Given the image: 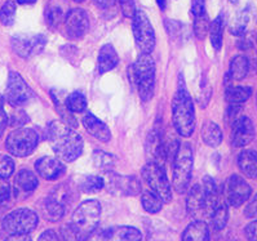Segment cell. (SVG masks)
<instances>
[{"mask_svg":"<svg viewBox=\"0 0 257 241\" xmlns=\"http://www.w3.org/2000/svg\"><path fill=\"white\" fill-rule=\"evenodd\" d=\"M47 138L60 160L71 163L83 154V139L80 134L61 121L48 124Z\"/></svg>","mask_w":257,"mask_h":241,"instance_id":"cell-1","label":"cell"},{"mask_svg":"<svg viewBox=\"0 0 257 241\" xmlns=\"http://www.w3.org/2000/svg\"><path fill=\"white\" fill-rule=\"evenodd\" d=\"M173 127L180 136L188 138L195 130V112L193 100L182 76H180L177 91L172 101Z\"/></svg>","mask_w":257,"mask_h":241,"instance_id":"cell-2","label":"cell"},{"mask_svg":"<svg viewBox=\"0 0 257 241\" xmlns=\"http://www.w3.org/2000/svg\"><path fill=\"white\" fill-rule=\"evenodd\" d=\"M100 217V202L97 200H87V201H83L75 209L70 224L74 227L80 241H87L97 229Z\"/></svg>","mask_w":257,"mask_h":241,"instance_id":"cell-3","label":"cell"},{"mask_svg":"<svg viewBox=\"0 0 257 241\" xmlns=\"http://www.w3.org/2000/svg\"><path fill=\"white\" fill-rule=\"evenodd\" d=\"M132 78L137 85L140 97L148 102L154 96L155 89V64L150 55H141L132 66Z\"/></svg>","mask_w":257,"mask_h":241,"instance_id":"cell-4","label":"cell"},{"mask_svg":"<svg viewBox=\"0 0 257 241\" xmlns=\"http://www.w3.org/2000/svg\"><path fill=\"white\" fill-rule=\"evenodd\" d=\"M173 177L172 184L177 193H184L188 190L193 170V150L188 143L180 145L172 163Z\"/></svg>","mask_w":257,"mask_h":241,"instance_id":"cell-5","label":"cell"},{"mask_svg":"<svg viewBox=\"0 0 257 241\" xmlns=\"http://www.w3.org/2000/svg\"><path fill=\"white\" fill-rule=\"evenodd\" d=\"M141 175L153 193H155L163 202H171L172 192L170 181L164 172V166L149 161L141 170Z\"/></svg>","mask_w":257,"mask_h":241,"instance_id":"cell-6","label":"cell"},{"mask_svg":"<svg viewBox=\"0 0 257 241\" xmlns=\"http://www.w3.org/2000/svg\"><path fill=\"white\" fill-rule=\"evenodd\" d=\"M38 134L29 128H17L8 134L6 139V148L11 155L17 157L29 156L37 148Z\"/></svg>","mask_w":257,"mask_h":241,"instance_id":"cell-7","label":"cell"},{"mask_svg":"<svg viewBox=\"0 0 257 241\" xmlns=\"http://www.w3.org/2000/svg\"><path fill=\"white\" fill-rule=\"evenodd\" d=\"M134 20V35L135 42L141 52V55H150L155 47V31L149 20L148 15L144 11L136 10Z\"/></svg>","mask_w":257,"mask_h":241,"instance_id":"cell-8","label":"cell"},{"mask_svg":"<svg viewBox=\"0 0 257 241\" xmlns=\"http://www.w3.org/2000/svg\"><path fill=\"white\" fill-rule=\"evenodd\" d=\"M39 217L31 209H16L11 211L3 219V228L8 233H30L31 231L37 228Z\"/></svg>","mask_w":257,"mask_h":241,"instance_id":"cell-9","label":"cell"},{"mask_svg":"<svg viewBox=\"0 0 257 241\" xmlns=\"http://www.w3.org/2000/svg\"><path fill=\"white\" fill-rule=\"evenodd\" d=\"M251 186L238 174H233L227 178L224 191H222V196L226 204L233 208H239L244 202H247L251 197Z\"/></svg>","mask_w":257,"mask_h":241,"instance_id":"cell-10","label":"cell"},{"mask_svg":"<svg viewBox=\"0 0 257 241\" xmlns=\"http://www.w3.org/2000/svg\"><path fill=\"white\" fill-rule=\"evenodd\" d=\"M33 98L34 92L21 78V75L11 71L6 89V100L8 101V103L13 107H21L28 105Z\"/></svg>","mask_w":257,"mask_h":241,"instance_id":"cell-11","label":"cell"},{"mask_svg":"<svg viewBox=\"0 0 257 241\" xmlns=\"http://www.w3.org/2000/svg\"><path fill=\"white\" fill-rule=\"evenodd\" d=\"M13 51L22 58H30L35 55H39L47 44V39L44 35H25L19 34L15 35L11 40Z\"/></svg>","mask_w":257,"mask_h":241,"instance_id":"cell-12","label":"cell"},{"mask_svg":"<svg viewBox=\"0 0 257 241\" xmlns=\"http://www.w3.org/2000/svg\"><path fill=\"white\" fill-rule=\"evenodd\" d=\"M65 30L70 39H82L89 29V19L84 10H70L65 20Z\"/></svg>","mask_w":257,"mask_h":241,"instance_id":"cell-13","label":"cell"},{"mask_svg":"<svg viewBox=\"0 0 257 241\" xmlns=\"http://www.w3.org/2000/svg\"><path fill=\"white\" fill-rule=\"evenodd\" d=\"M254 138V125L247 116H240L233 124L231 130V145L234 147H244Z\"/></svg>","mask_w":257,"mask_h":241,"instance_id":"cell-14","label":"cell"},{"mask_svg":"<svg viewBox=\"0 0 257 241\" xmlns=\"http://www.w3.org/2000/svg\"><path fill=\"white\" fill-rule=\"evenodd\" d=\"M35 170L40 177L47 181H55L65 174L66 166L62 163V160L57 157L44 156L40 157L35 163Z\"/></svg>","mask_w":257,"mask_h":241,"instance_id":"cell-15","label":"cell"},{"mask_svg":"<svg viewBox=\"0 0 257 241\" xmlns=\"http://www.w3.org/2000/svg\"><path fill=\"white\" fill-rule=\"evenodd\" d=\"M100 241H143V233L132 226H115L103 229L98 235Z\"/></svg>","mask_w":257,"mask_h":241,"instance_id":"cell-16","label":"cell"},{"mask_svg":"<svg viewBox=\"0 0 257 241\" xmlns=\"http://www.w3.org/2000/svg\"><path fill=\"white\" fill-rule=\"evenodd\" d=\"M39 181H38L37 174L30 172L29 169H22L17 173L15 178V197L16 199H25L29 195L37 190Z\"/></svg>","mask_w":257,"mask_h":241,"instance_id":"cell-17","label":"cell"},{"mask_svg":"<svg viewBox=\"0 0 257 241\" xmlns=\"http://www.w3.org/2000/svg\"><path fill=\"white\" fill-rule=\"evenodd\" d=\"M186 209L189 215L193 218H202V215H206V195L202 184H195L191 187L186 199Z\"/></svg>","mask_w":257,"mask_h":241,"instance_id":"cell-18","label":"cell"},{"mask_svg":"<svg viewBox=\"0 0 257 241\" xmlns=\"http://www.w3.org/2000/svg\"><path fill=\"white\" fill-rule=\"evenodd\" d=\"M69 6L65 0H49L46 7V21L51 28H58L65 22L69 13Z\"/></svg>","mask_w":257,"mask_h":241,"instance_id":"cell-19","label":"cell"},{"mask_svg":"<svg viewBox=\"0 0 257 241\" xmlns=\"http://www.w3.org/2000/svg\"><path fill=\"white\" fill-rule=\"evenodd\" d=\"M148 152L152 156L153 163L164 166V163L167 161L166 148H164V138L162 137L159 129H153L152 133L149 134Z\"/></svg>","mask_w":257,"mask_h":241,"instance_id":"cell-20","label":"cell"},{"mask_svg":"<svg viewBox=\"0 0 257 241\" xmlns=\"http://www.w3.org/2000/svg\"><path fill=\"white\" fill-rule=\"evenodd\" d=\"M207 217H208L212 228L215 231H221V229L225 228L227 218H229V210H227V204L225 201L224 196L212 205V208L207 213Z\"/></svg>","mask_w":257,"mask_h":241,"instance_id":"cell-21","label":"cell"},{"mask_svg":"<svg viewBox=\"0 0 257 241\" xmlns=\"http://www.w3.org/2000/svg\"><path fill=\"white\" fill-rule=\"evenodd\" d=\"M39 210L43 217L49 222H57L64 217L65 206L64 204L55 197V196H48L43 199L39 204Z\"/></svg>","mask_w":257,"mask_h":241,"instance_id":"cell-22","label":"cell"},{"mask_svg":"<svg viewBox=\"0 0 257 241\" xmlns=\"http://www.w3.org/2000/svg\"><path fill=\"white\" fill-rule=\"evenodd\" d=\"M83 125H84L85 130L94 138L100 139L102 142H109L111 139V132H110L109 127L100 119L96 118L94 115H85L83 118Z\"/></svg>","mask_w":257,"mask_h":241,"instance_id":"cell-23","label":"cell"},{"mask_svg":"<svg viewBox=\"0 0 257 241\" xmlns=\"http://www.w3.org/2000/svg\"><path fill=\"white\" fill-rule=\"evenodd\" d=\"M238 166L245 177L257 179V151H242L238 156Z\"/></svg>","mask_w":257,"mask_h":241,"instance_id":"cell-24","label":"cell"},{"mask_svg":"<svg viewBox=\"0 0 257 241\" xmlns=\"http://www.w3.org/2000/svg\"><path fill=\"white\" fill-rule=\"evenodd\" d=\"M119 58L118 53L114 49L111 44H105L102 48L100 49L98 53V61H97V67L101 74L109 73L115 66L118 65Z\"/></svg>","mask_w":257,"mask_h":241,"instance_id":"cell-25","label":"cell"},{"mask_svg":"<svg viewBox=\"0 0 257 241\" xmlns=\"http://www.w3.org/2000/svg\"><path fill=\"white\" fill-rule=\"evenodd\" d=\"M111 186L115 192L121 195L134 196L137 195L141 190V184L135 177H112Z\"/></svg>","mask_w":257,"mask_h":241,"instance_id":"cell-26","label":"cell"},{"mask_svg":"<svg viewBox=\"0 0 257 241\" xmlns=\"http://www.w3.org/2000/svg\"><path fill=\"white\" fill-rule=\"evenodd\" d=\"M182 241H209L208 224L203 220L190 223L182 233Z\"/></svg>","mask_w":257,"mask_h":241,"instance_id":"cell-27","label":"cell"},{"mask_svg":"<svg viewBox=\"0 0 257 241\" xmlns=\"http://www.w3.org/2000/svg\"><path fill=\"white\" fill-rule=\"evenodd\" d=\"M202 138L207 146L209 147H217L222 142V132H221L220 127L213 121L208 120L203 124L202 130H200Z\"/></svg>","mask_w":257,"mask_h":241,"instance_id":"cell-28","label":"cell"},{"mask_svg":"<svg viewBox=\"0 0 257 241\" xmlns=\"http://www.w3.org/2000/svg\"><path fill=\"white\" fill-rule=\"evenodd\" d=\"M252 96V89L249 87H229L225 92L229 106H242Z\"/></svg>","mask_w":257,"mask_h":241,"instance_id":"cell-29","label":"cell"},{"mask_svg":"<svg viewBox=\"0 0 257 241\" xmlns=\"http://www.w3.org/2000/svg\"><path fill=\"white\" fill-rule=\"evenodd\" d=\"M51 96H52V100L55 102V107H56V111L58 112V115L61 116V119L64 120V124H66L67 127H73L75 128L78 125V123L75 121V118L73 116V114L69 111L66 106V101L62 102V93L57 91H52L51 92Z\"/></svg>","mask_w":257,"mask_h":241,"instance_id":"cell-30","label":"cell"},{"mask_svg":"<svg viewBox=\"0 0 257 241\" xmlns=\"http://www.w3.org/2000/svg\"><path fill=\"white\" fill-rule=\"evenodd\" d=\"M248 70H249V64H248L247 57H244V56H236L230 62V79L236 80V82L243 80L247 76Z\"/></svg>","mask_w":257,"mask_h":241,"instance_id":"cell-31","label":"cell"},{"mask_svg":"<svg viewBox=\"0 0 257 241\" xmlns=\"http://www.w3.org/2000/svg\"><path fill=\"white\" fill-rule=\"evenodd\" d=\"M209 40L212 47L216 51H220L222 47V34H224V17L222 15L217 16L212 24L209 25Z\"/></svg>","mask_w":257,"mask_h":241,"instance_id":"cell-32","label":"cell"},{"mask_svg":"<svg viewBox=\"0 0 257 241\" xmlns=\"http://www.w3.org/2000/svg\"><path fill=\"white\" fill-rule=\"evenodd\" d=\"M141 202H143L144 209H145L148 213H152V214L161 211L164 204V202L162 201V200L155 195V193H153L152 191H145V192L141 195Z\"/></svg>","mask_w":257,"mask_h":241,"instance_id":"cell-33","label":"cell"},{"mask_svg":"<svg viewBox=\"0 0 257 241\" xmlns=\"http://www.w3.org/2000/svg\"><path fill=\"white\" fill-rule=\"evenodd\" d=\"M93 161L96 168L101 169L102 172H110L115 165V159L112 155L107 154V152H103L101 150H96L93 154Z\"/></svg>","mask_w":257,"mask_h":241,"instance_id":"cell-34","label":"cell"},{"mask_svg":"<svg viewBox=\"0 0 257 241\" xmlns=\"http://www.w3.org/2000/svg\"><path fill=\"white\" fill-rule=\"evenodd\" d=\"M66 106L71 114L73 112L80 114V112L87 110V100H85L84 94L79 93V92H74V93H71L66 98Z\"/></svg>","mask_w":257,"mask_h":241,"instance_id":"cell-35","label":"cell"},{"mask_svg":"<svg viewBox=\"0 0 257 241\" xmlns=\"http://www.w3.org/2000/svg\"><path fill=\"white\" fill-rule=\"evenodd\" d=\"M103 186H105V182L100 175H88V177L83 178L82 183H80V188L85 193L97 192V191L102 190Z\"/></svg>","mask_w":257,"mask_h":241,"instance_id":"cell-36","label":"cell"},{"mask_svg":"<svg viewBox=\"0 0 257 241\" xmlns=\"http://www.w3.org/2000/svg\"><path fill=\"white\" fill-rule=\"evenodd\" d=\"M209 20L208 16H207V12L203 13V15L197 16V17H194V34L197 35V38L199 39H204L206 35L208 34L209 31Z\"/></svg>","mask_w":257,"mask_h":241,"instance_id":"cell-37","label":"cell"},{"mask_svg":"<svg viewBox=\"0 0 257 241\" xmlns=\"http://www.w3.org/2000/svg\"><path fill=\"white\" fill-rule=\"evenodd\" d=\"M16 19V4L13 2H6L0 8V22L4 26H12Z\"/></svg>","mask_w":257,"mask_h":241,"instance_id":"cell-38","label":"cell"},{"mask_svg":"<svg viewBox=\"0 0 257 241\" xmlns=\"http://www.w3.org/2000/svg\"><path fill=\"white\" fill-rule=\"evenodd\" d=\"M248 21H249V15H248V11L247 10L242 11V12L236 16L233 24H231V28H230L231 34H234V35H236V37L242 35V34L245 31V29H247Z\"/></svg>","mask_w":257,"mask_h":241,"instance_id":"cell-39","label":"cell"},{"mask_svg":"<svg viewBox=\"0 0 257 241\" xmlns=\"http://www.w3.org/2000/svg\"><path fill=\"white\" fill-rule=\"evenodd\" d=\"M15 172V161L8 155H0V178L7 179Z\"/></svg>","mask_w":257,"mask_h":241,"instance_id":"cell-40","label":"cell"},{"mask_svg":"<svg viewBox=\"0 0 257 241\" xmlns=\"http://www.w3.org/2000/svg\"><path fill=\"white\" fill-rule=\"evenodd\" d=\"M166 29L170 34V37L173 39H181L184 35L185 26L184 24H180L177 21H172V20H167L166 21Z\"/></svg>","mask_w":257,"mask_h":241,"instance_id":"cell-41","label":"cell"},{"mask_svg":"<svg viewBox=\"0 0 257 241\" xmlns=\"http://www.w3.org/2000/svg\"><path fill=\"white\" fill-rule=\"evenodd\" d=\"M11 196H12V190L10 183L7 182V179L0 178V208L8 205V202L11 201Z\"/></svg>","mask_w":257,"mask_h":241,"instance_id":"cell-42","label":"cell"},{"mask_svg":"<svg viewBox=\"0 0 257 241\" xmlns=\"http://www.w3.org/2000/svg\"><path fill=\"white\" fill-rule=\"evenodd\" d=\"M119 7H120L121 12L125 17H134L136 12V7H135V0H118Z\"/></svg>","mask_w":257,"mask_h":241,"instance_id":"cell-43","label":"cell"},{"mask_svg":"<svg viewBox=\"0 0 257 241\" xmlns=\"http://www.w3.org/2000/svg\"><path fill=\"white\" fill-rule=\"evenodd\" d=\"M61 236H62V241H80L78 233L70 223L61 228Z\"/></svg>","mask_w":257,"mask_h":241,"instance_id":"cell-44","label":"cell"},{"mask_svg":"<svg viewBox=\"0 0 257 241\" xmlns=\"http://www.w3.org/2000/svg\"><path fill=\"white\" fill-rule=\"evenodd\" d=\"M29 121L28 115H25L21 110H17L16 112H13L12 116H11V125L12 127H20V125H24Z\"/></svg>","mask_w":257,"mask_h":241,"instance_id":"cell-45","label":"cell"},{"mask_svg":"<svg viewBox=\"0 0 257 241\" xmlns=\"http://www.w3.org/2000/svg\"><path fill=\"white\" fill-rule=\"evenodd\" d=\"M244 215L249 219H257V193L253 196V199L248 202L244 209Z\"/></svg>","mask_w":257,"mask_h":241,"instance_id":"cell-46","label":"cell"},{"mask_svg":"<svg viewBox=\"0 0 257 241\" xmlns=\"http://www.w3.org/2000/svg\"><path fill=\"white\" fill-rule=\"evenodd\" d=\"M244 233L248 241H257V219H253L251 223H248L244 229Z\"/></svg>","mask_w":257,"mask_h":241,"instance_id":"cell-47","label":"cell"},{"mask_svg":"<svg viewBox=\"0 0 257 241\" xmlns=\"http://www.w3.org/2000/svg\"><path fill=\"white\" fill-rule=\"evenodd\" d=\"M191 13L194 17L206 13V6H204V0H193L191 4Z\"/></svg>","mask_w":257,"mask_h":241,"instance_id":"cell-48","label":"cell"},{"mask_svg":"<svg viewBox=\"0 0 257 241\" xmlns=\"http://www.w3.org/2000/svg\"><path fill=\"white\" fill-rule=\"evenodd\" d=\"M38 241H60V238L53 229H47L39 236Z\"/></svg>","mask_w":257,"mask_h":241,"instance_id":"cell-49","label":"cell"},{"mask_svg":"<svg viewBox=\"0 0 257 241\" xmlns=\"http://www.w3.org/2000/svg\"><path fill=\"white\" fill-rule=\"evenodd\" d=\"M4 241H33L30 235L28 233H15V235H10Z\"/></svg>","mask_w":257,"mask_h":241,"instance_id":"cell-50","label":"cell"},{"mask_svg":"<svg viewBox=\"0 0 257 241\" xmlns=\"http://www.w3.org/2000/svg\"><path fill=\"white\" fill-rule=\"evenodd\" d=\"M7 125H8V115L6 114V111H2L0 112V138L3 136Z\"/></svg>","mask_w":257,"mask_h":241,"instance_id":"cell-51","label":"cell"},{"mask_svg":"<svg viewBox=\"0 0 257 241\" xmlns=\"http://www.w3.org/2000/svg\"><path fill=\"white\" fill-rule=\"evenodd\" d=\"M115 2L116 0H94V3L101 8H110V7L114 6Z\"/></svg>","mask_w":257,"mask_h":241,"instance_id":"cell-52","label":"cell"},{"mask_svg":"<svg viewBox=\"0 0 257 241\" xmlns=\"http://www.w3.org/2000/svg\"><path fill=\"white\" fill-rule=\"evenodd\" d=\"M37 0H17V3L20 4H33L35 3Z\"/></svg>","mask_w":257,"mask_h":241,"instance_id":"cell-53","label":"cell"},{"mask_svg":"<svg viewBox=\"0 0 257 241\" xmlns=\"http://www.w3.org/2000/svg\"><path fill=\"white\" fill-rule=\"evenodd\" d=\"M157 3L161 10H164V8H166V0H157Z\"/></svg>","mask_w":257,"mask_h":241,"instance_id":"cell-54","label":"cell"},{"mask_svg":"<svg viewBox=\"0 0 257 241\" xmlns=\"http://www.w3.org/2000/svg\"><path fill=\"white\" fill-rule=\"evenodd\" d=\"M4 111V98L3 96H0V112Z\"/></svg>","mask_w":257,"mask_h":241,"instance_id":"cell-55","label":"cell"},{"mask_svg":"<svg viewBox=\"0 0 257 241\" xmlns=\"http://www.w3.org/2000/svg\"><path fill=\"white\" fill-rule=\"evenodd\" d=\"M229 2H230V3H233V4H238L240 0H229Z\"/></svg>","mask_w":257,"mask_h":241,"instance_id":"cell-56","label":"cell"},{"mask_svg":"<svg viewBox=\"0 0 257 241\" xmlns=\"http://www.w3.org/2000/svg\"><path fill=\"white\" fill-rule=\"evenodd\" d=\"M74 2H76V3H80V2H84V0H74Z\"/></svg>","mask_w":257,"mask_h":241,"instance_id":"cell-57","label":"cell"}]
</instances>
